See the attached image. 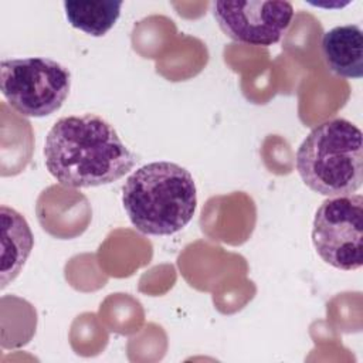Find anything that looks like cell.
<instances>
[{"label": "cell", "instance_id": "1", "mask_svg": "<svg viewBox=\"0 0 363 363\" xmlns=\"http://www.w3.org/2000/svg\"><path fill=\"white\" fill-rule=\"evenodd\" d=\"M44 157L50 174L74 189L113 183L138 162L115 128L94 113L58 119L47 133Z\"/></svg>", "mask_w": 363, "mask_h": 363}, {"label": "cell", "instance_id": "8", "mask_svg": "<svg viewBox=\"0 0 363 363\" xmlns=\"http://www.w3.org/2000/svg\"><path fill=\"white\" fill-rule=\"evenodd\" d=\"M1 216V267L0 281L1 289L17 278L21 272L31 250L34 247V235L26 218L7 206L0 207Z\"/></svg>", "mask_w": 363, "mask_h": 363}, {"label": "cell", "instance_id": "4", "mask_svg": "<svg viewBox=\"0 0 363 363\" xmlns=\"http://www.w3.org/2000/svg\"><path fill=\"white\" fill-rule=\"evenodd\" d=\"M0 88L6 101L23 116L43 118L57 112L71 88V74L44 57L9 58L0 65Z\"/></svg>", "mask_w": 363, "mask_h": 363}, {"label": "cell", "instance_id": "2", "mask_svg": "<svg viewBox=\"0 0 363 363\" xmlns=\"http://www.w3.org/2000/svg\"><path fill=\"white\" fill-rule=\"evenodd\" d=\"M123 208L133 227L149 235H172L186 227L197 206L193 176L172 162L135 170L122 189Z\"/></svg>", "mask_w": 363, "mask_h": 363}, {"label": "cell", "instance_id": "6", "mask_svg": "<svg viewBox=\"0 0 363 363\" xmlns=\"http://www.w3.org/2000/svg\"><path fill=\"white\" fill-rule=\"evenodd\" d=\"M213 16L233 41L269 47L277 44L291 26L294 7L289 1L278 0L214 1Z\"/></svg>", "mask_w": 363, "mask_h": 363}, {"label": "cell", "instance_id": "7", "mask_svg": "<svg viewBox=\"0 0 363 363\" xmlns=\"http://www.w3.org/2000/svg\"><path fill=\"white\" fill-rule=\"evenodd\" d=\"M322 54L328 68L343 78L363 77V31L357 24L337 26L322 37Z\"/></svg>", "mask_w": 363, "mask_h": 363}, {"label": "cell", "instance_id": "3", "mask_svg": "<svg viewBox=\"0 0 363 363\" xmlns=\"http://www.w3.org/2000/svg\"><path fill=\"white\" fill-rule=\"evenodd\" d=\"M296 170L315 193L349 196L363 182V142L360 129L335 118L315 126L296 152Z\"/></svg>", "mask_w": 363, "mask_h": 363}, {"label": "cell", "instance_id": "9", "mask_svg": "<svg viewBox=\"0 0 363 363\" xmlns=\"http://www.w3.org/2000/svg\"><path fill=\"white\" fill-rule=\"evenodd\" d=\"M122 1H64L68 23L92 37H102L116 23Z\"/></svg>", "mask_w": 363, "mask_h": 363}, {"label": "cell", "instance_id": "5", "mask_svg": "<svg viewBox=\"0 0 363 363\" xmlns=\"http://www.w3.org/2000/svg\"><path fill=\"white\" fill-rule=\"evenodd\" d=\"M363 197L349 194L326 199L316 210L312 242L329 265L353 271L363 264Z\"/></svg>", "mask_w": 363, "mask_h": 363}]
</instances>
